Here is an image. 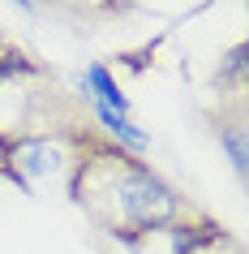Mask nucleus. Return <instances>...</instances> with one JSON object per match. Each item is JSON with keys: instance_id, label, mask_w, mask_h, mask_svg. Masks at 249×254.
Segmentation results:
<instances>
[{"instance_id": "nucleus-1", "label": "nucleus", "mask_w": 249, "mask_h": 254, "mask_svg": "<svg viewBox=\"0 0 249 254\" xmlns=\"http://www.w3.org/2000/svg\"><path fill=\"white\" fill-rule=\"evenodd\" d=\"M65 147H69L65 168L69 202L86 215L95 233H103L116 246H133L155 228L181 224V220H194L206 211L176 181H168L146 155L120 147L95 121L69 129Z\"/></svg>"}, {"instance_id": "nucleus-9", "label": "nucleus", "mask_w": 249, "mask_h": 254, "mask_svg": "<svg viewBox=\"0 0 249 254\" xmlns=\"http://www.w3.org/2000/svg\"><path fill=\"white\" fill-rule=\"evenodd\" d=\"M9 39H13V35H4V30H0V48H4V43H9Z\"/></svg>"}, {"instance_id": "nucleus-2", "label": "nucleus", "mask_w": 249, "mask_h": 254, "mask_svg": "<svg viewBox=\"0 0 249 254\" xmlns=\"http://www.w3.org/2000/svg\"><path fill=\"white\" fill-rule=\"evenodd\" d=\"M91 104L82 91H69L60 73L17 39L0 48V138L4 142H35V138H65L78 125H91Z\"/></svg>"}, {"instance_id": "nucleus-7", "label": "nucleus", "mask_w": 249, "mask_h": 254, "mask_svg": "<svg viewBox=\"0 0 249 254\" xmlns=\"http://www.w3.org/2000/svg\"><path fill=\"white\" fill-rule=\"evenodd\" d=\"M189 254H245V246H241V237H236L232 228L223 224L215 237H206L202 246H198V250H189Z\"/></svg>"}, {"instance_id": "nucleus-8", "label": "nucleus", "mask_w": 249, "mask_h": 254, "mask_svg": "<svg viewBox=\"0 0 249 254\" xmlns=\"http://www.w3.org/2000/svg\"><path fill=\"white\" fill-rule=\"evenodd\" d=\"M0 181H13V142L0 138Z\"/></svg>"}, {"instance_id": "nucleus-6", "label": "nucleus", "mask_w": 249, "mask_h": 254, "mask_svg": "<svg viewBox=\"0 0 249 254\" xmlns=\"http://www.w3.org/2000/svg\"><path fill=\"white\" fill-rule=\"evenodd\" d=\"M210 91L215 95H249V43L236 39L219 56V65L210 73Z\"/></svg>"}, {"instance_id": "nucleus-4", "label": "nucleus", "mask_w": 249, "mask_h": 254, "mask_svg": "<svg viewBox=\"0 0 249 254\" xmlns=\"http://www.w3.org/2000/svg\"><path fill=\"white\" fill-rule=\"evenodd\" d=\"M223 228L219 215H194V220H181V224H168V228H155V233H146V237H138L133 246H125L129 254H189L198 250L206 237H215Z\"/></svg>"}, {"instance_id": "nucleus-3", "label": "nucleus", "mask_w": 249, "mask_h": 254, "mask_svg": "<svg viewBox=\"0 0 249 254\" xmlns=\"http://www.w3.org/2000/svg\"><path fill=\"white\" fill-rule=\"evenodd\" d=\"M202 121L210 125V134L219 138V147L228 151L236 181H245V168H249V147H245V134H249V95H215V104L202 108Z\"/></svg>"}, {"instance_id": "nucleus-5", "label": "nucleus", "mask_w": 249, "mask_h": 254, "mask_svg": "<svg viewBox=\"0 0 249 254\" xmlns=\"http://www.w3.org/2000/svg\"><path fill=\"white\" fill-rule=\"evenodd\" d=\"M82 95L95 99V104H103V108H112L116 117H129V95L120 91L116 73H112L103 61H91V65L82 69Z\"/></svg>"}]
</instances>
